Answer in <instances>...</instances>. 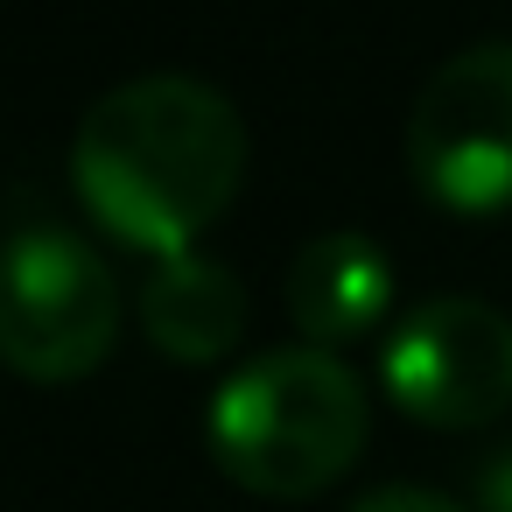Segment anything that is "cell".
Listing matches in <instances>:
<instances>
[{
  "mask_svg": "<svg viewBox=\"0 0 512 512\" xmlns=\"http://www.w3.org/2000/svg\"><path fill=\"white\" fill-rule=\"evenodd\" d=\"M246 183L239 106L183 71L113 85L71 141V190L134 253L176 260L232 211Z\"/></svg>",
  "mask_w": 512,
  "mask_h": 512,
  "instance_id": "1",
  "label": "cell"
},
{
  "mask_svg": "<svg viewBox=\"0 0 512 512\" xmlns=\"http://www.w3.org/2000/svg\"><path fill=\"white\" fill-rule=\"evenodd\" d=\"M372 435V393L365 379L316 344H281L225 372V386L204 407L211 463L274 505H302L330 491Z\"/></svg>",
  "mask_w": 512,
  "mask_h": 512,
  "instance_id": "2",
  "label": "cell"
},
{
  "mask_svg": "<svg viewBox=\"0 0 512 512\" xmlns=\"http://www.w3.org/2000/svg\"><path fill=\"white\" fill-rule=\"evenodd\" d=\"M120 344V281L92 239L15 197L8 288H0V358L36 386L92 379Z\"/></svg>",
  "mask_w": 512,
  "mask_h": 512,
  "instance_id": "3",
  "label": "cell"
},
{
  "mask_svg": "<svg viewBox=\"0 0 512 512\" xmlns=\"http://www.w3.org/2000/svg\"><path fill=\"white\" fill-rule=\"evenodd\" d=\"M407 176L449 218L512 211V36H484L428 71L407 106Z\"/></svg>",
  "mask_w": 512,
  "mask_h": 512,
  "instance_id": "4",
  "label": "cell"
},
{
  "mask_svg": "<svg viewBox=\"0 0 512 512\" xmlns=\"http://www.w3.org/2000/svg\"><path fill=\"white\" fill-rule=\"evenodd\" d=\"M379 386L421 428H491L512 407V323L477 295L414 302L379 344Z\"/></svg>",
  "mask_w": 512,
  "mask_h": 512,
  "instance_id": "5",
  "label": "cell"
},
{
  "mask_svg": "<svg viewBox=\"0 0 512 512\" xmlns=\"http://www.w3.org/2000/svg\"><path fill=\"white\" fill-rule=\"evenodd\" d=\"M393 309V253L365 232H323L288 267V323L302 344L337 351L386 323Z\"/></svg>",
  "mask_w": 512,
  "mask_h": 512,
  "instance_id": "6",
  "label": "cell"
},
{
  "mask_svg": "<svg viewBox=\"0 0 512 512\" xmlns=\"http://www.w3.org/2000/svg\"><path fill=\"white\" fill-rule=\"evenodd\" d=\"M141 330L176 365H218L246 337V281L204 253L155 260V274L141 288Z\"/></svg>",
  "mask_w": 512,
  "mask_h": 512,
  "instance_id": "7",
  "label": "cell"
},
{
  "mask_svg": "<svg viewBox=\"0 0 512 512\" xmlns=\"http://www.w3.org/2000/svg\"><path fill=\"white\" fill-rule=\"evenodd\" d=\"M344 512H470V505H456V498H442L428 484H379V491L351 498Z\"/></svg>",
  "mask_w": 512,
  "mask_h": 512,
  "instance_id": "8",
  "label": "cell"
},
{
  "mask_svg": "<svg viewBox=\"0 0 512 512\" xmlns=\"http://www.w3.org/2000/svg\"><path fill=\"white\" fill-rule=\"evenodd\" d=\"M477 512H512V442L477 463Z\"/></svg>",
  "mask_w": 512,
  "mask_h": 512,
  "instance_id": "9",
  "label": "cell"
}]
</instances>
